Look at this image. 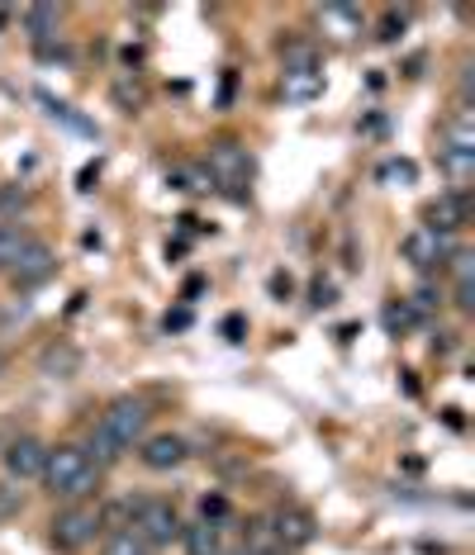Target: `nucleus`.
<instances>
[{
	"instance_id": "aec40b11",
	"label": "nucleus",
	"mask_w": 475,
	"mask_h": 555,
	"mask_svg": "<svg viewBox=\"0 0 475 555\" xmlns=\"http://www.w3.org/2000/svg\"><path fill=\"white\" fill-rule=\"evenodd\" d=\"M39 105H43V109H48V115H53L57 124H67V129H72V133H86V138H91V133H95V124H91V119H81V115H77V109H72V105H62V100H53V95H48V91H39Z\"/></svg>"
},
{
	"instance_id": "b1692460",
	"label": "nucleus",
	"mask_w": 475,
	"mask_h": 555,
	"mask_svg": "<svg viewBox=\"0 0 475 555\" xmlns=\"http://www.w3.org/2000/svg\"><path fill=\"white\" fill-rule=\"evenodd\" d=\"M24 513V494L15 485H0V522H10V517Z\"/></svg>"
},
{
	"instance_id": "7c9ffc66",
	"label": "nucleus",
	"mask_w": 475,
	"mask_h": 555,
	"mask_svg": "<svg viewBox=\"0 0 475 555\" xmlns=\"http://www.w3.org/2000/svg\"><path fill=\"white\" fill-rule=\"evenodd\" d=\"M185 323H191V313H185V309L181 313H167V333H171V327H185Z\"/></svg>"
},
{
	"instance_id": "2eb2a0df",
	"label": "nucleus",
	"mask_w": 475,
	"mask_h": 555,
	"mask_svg": "<svg viewBox=\"0 0 475 555\" xmlns=\"http://www.w3.org/2000/svg\"><path fill=\"white\" fill-rule=\"evenodd\" d=\"M319 20H323V29H329L333 39H343V43L361 34V10L357 5H323Z\"/></svg>"
},
{
	"instance_id": "9b49d317",
	"label": "nucleus",
	"mask_w": 475,
	"mask_h": 555,
	"mask_svg": "<svg viewBox=\"0 0 475 555\" xmlns=\"http://www.w3.org/2000/svg\"><path fill=\"white\" fill-rule=\"evenodd\" d=\"M423 229H437V233H457L461 223H466V195H452V191H442L433 199L428 209H423Z\"/></svg>"
},
{
	"instance_id": "a211bd4d",
	"label": "nucleus",
	"mask_w": 475,
	"mask_h": 555,
	"mask_svg": "<svg viewBox=\"0 0 475 555\" xmlns=\"http://www.w3.org/2000/svg\"><path fill=\"white\" fill-rule=\"evenodd\" d=\"M29 243H34V237H29V229H24V223H15V219L0 223V271H10V261H15Z\"/></svg>"
},
{
	"instance_id": "f704fd0d",
	"label": "nucleus",
	"mask_w": 475,
	"mask_h": 555,
	"mask_svg": "<svg viewBox=\"0 0 475 555\" xmlns=\"http://www.w3.org/2000/svg\"><path fill=\"white\" fill-rule=\"evenodd\" d=\"M0 365H5V357H0Z\"/></svg>"
},
{
	"instance_id": "9d476101",
	"label": "nucleus",
	"mask_w": 475,
	"mask_h": 555,
	"mask_svg": "<svg viewBox=\"0 0 475 555\" xmlns=\"http://www.w3.org/2000/svg\"><path fill=\"white\" fill-rule=\"evenodd\" d=\"M43 465H48V447L39 437H15L5 447V475L10 479H43Z\"/></svg>"
},
{
	"instance_id": "20e7f679",
	"label": "nucleus",
	"mask_w": 475,
	"mask_h": 555,
	"mask_svg": "<svg viewBox=\"0 0 475 555\" xmlns=\"http://www.w3.org/2000/svg\"><path fill=\"white\" fill-rule=\"evenodd\" d=\"M48 527H53L48 537H53L57 551H86V546H95L100 532H105V517H100L95 503H67Z\"/></svg>"
},
{
	"instance_id": "a878e982",
	"label": "nucleus",
	"mask_w": 475,
	"mask_h": 555,
	"mask_svg": "<svg viewBox=\"0 0 475 555\" xmlns=\"http://www.w3.org/2000/svg\"><path fill=\"white\" fill-rule=\"evenodd\" d=\"M399 34H405V15H385V24H381V43H395Z\"/></svg>"
},
{
	"instance_id": "ddd939ff",
	"label": "nucleus",
	"mask_w": 475,
	"mask_h": 555,
	"mask_svg": "<svg viewBox=\"0 0 475 555\" xmlns=\"http://www.w3.org/2000/svg\"><path fill=\"white\" fill-rule=\"evenodd\" d=\"M181 546L185 555H223V537H219V522H181Z\"/></svg>"
},
{
	"instance_id": "7ed1b4c3",
	"label": "nucleus",
	"mask_w": 475,
	"mask_h": 555,
	"mask_svg": "<svg viewBox=\"0 0 475 555\" xmlns=\"http://www.w3.org/2000/svg\"><path fill=\"white\" fill-rule=\"evenodd\" d=\"M124 508H129V527L139 532L147 546H171V541H181V513L171 508V499H124Z\"/></svg>"
},
{
	"instance_id": "bb28decb",
	"label": "nucleus",
	"mask_w": 475,
	"mask_h": 555,
	"mask_svg": "<svg viewBox=\"0 0 475 555\" xmlns=\"http://www.w3.org/2000/svg\"><path fill=\"white\" fill-rule=\"evenodd\" d=\"M243 319H238V313H229V319H223V337H229V343H243Z\"/></svg>"
},
{
	"instance_id": "0eeeda50",
	"label": "nucleus",
	"mask_w": 475,
	"mask_h": 555,
	"mask_svg": "<svg viewBox=\"0 0 475 555\" xmlns=\"http://www.w3.org/2000/svg\"><path fill=\"white\" fill-rule=\"evenodd\" d=\"M53 271H57V251L48 247V243H39V237H34V243L24 247L15 261H10L5 281L15 285V289H34V285H43Z\"/></svg>"
},
{
	"instance_id": "5701e85b",
	"label": "nucleus",
	"mask_w": 475,
	"mask_h": 555,
	"mask_svg": "<svg viewBox=\"0 0 475 555\" xmlns=\"http://www.w3.org/2000/svg\"><path fill=\"white\" fill-rule=\"evenodd\" d=\"M281 62H285V72H305V67H319V53H314V43H285Z\"/></svg>"
},
{
	"instance_id": "423d86ee",
	"label": "nucleus",
	"mask_w": 475,
	"mask_h": 555,
	"mask_svg": "<svg viewBox=\"0 0 475 555\" xmlns=\"http://www.w3.org/2000/svg\"><path fill=\"white\" fill-rule=\"evenodd\" d=\"M457 257V237L452 233H437V229H414L405 237V261L414 271H437Z\"/></svg>"
},
{
	"instance_id": "f3484780",
	"label": "nucleus",
	"mask_w": 475,
	"mask_h": 555,
	"mask_svg": "<svg viewBox=\"0 0 475 555\" xmlns=\"http://www.w3.org/2000/svg\"><path fill=\"white\" fill-rule=\"evenodd\" d=\"M24 24H29L34 43L48 48L57 39V5H29V10H24Z\"/></svg>"
},
{
	"instance_id": "473e14b6",
	"label": "nucleus",
	"mask_w": 475,
	"mask_h": 555,
	"mask_svg": "<svg viewBox=\"0 0 475 555\" xmlns=\"http://www.w3.org/2000/svg\"><path fill=\"white\" fill-rule=\"evenodd\" d=\"M247 555H281V551H247Z\"/></svg>"
},
{
	"instance_id": "4468645a",
	"label": "nucleus",
	"mask_w": 475,
	"mask_h": 555,
	"mask_svg": "<svg viewBox=\"0 0 475 555\" xmlns=\"http://www.w3.org/2000/svg\"><path fill=\"white\" fill-rule=\"evenodd\" d=\"M281 95L291 100V105H309L314 95H323V72H319V67L285 72V77H281Z\"/></svg>"
},
{
	"instance_id": "1a4fd4ad",
	"label": "nucleus",
	"mask_w": 475,
	"mask_h": 555,
	"mask_svg": "<svg viewBox=\"0 0 475 555\" xmlns=\"http://www.w3.org/2000/svg\"><path fill=\"white\" fill-rule=\"evenodd\" d=\"M185 456H191V447L177 433H153L139 441V461L147 470H177V465H185Z\"/></svg>"
},
{
	"instance_id": "2f4dec72",
	"label": "nucleus",
	"mask_w": 475,
	"mask_h": 555,
	"mask_svg": "<svg viewBox=\"0 0 475 555\" xmlns=\"http://www.w3.org/2000/svg\"><path fill=\"white\" fill-rule=\"evenodd\" d=\"M95 176H100V167H95V162H91V167H86V171H81V191H91V181H95Z\"/></svg>"
},
{
	"instance_id": "393cba45",
	"label": "nucleus",
	"mask_w": 475,
	"mask_h": 555,
	"mask_svg": "<svg viewBox=\"0 0 475 555\" xmlns=\"http://www.w3.org/2000/svg\"><path fill=\"white\" fill-rule=\"evenodd\" d=\"M72 365H77V351H62V357L57 351H48L43 357V371H72Z\"/></svg>"
},
{
	"instance_id": "c85d7f7f",
	"label": "nucleus",
	"mask_w": 475,
	"mask_h": 555,
	"mask_svg": "<svg viewBox=\"0 0 475 555\" xmlns=\"http://www.w3.org/2000/svg\"><path fill=\"white\" fill-rule=\"evenodd\" d=\"M291 289H295V285H291V275H281V271L271 275V295H277V299H291Z\"/></svg>"
},
{
	"instance_id": "dca6fc26",
	"label": "nucleus",
	"mask_w": 475,
	"mask_h": 555,
	"mask_svg": "<svg viewBox=\"0 0 475 555\" xmlns=\"http://www.w3.org/2000/svg\"><path fill=\"white\" fill-rule=\"evenodd\" d=\"M447 267H452V285H457V309L471 313L475 309V257L471 251H457Z\"/></svg>"
},
{
	"instance_id": "cd10ccee",
	"label": "nucleus",
	"mask_w": 475,
	"mask_h": 555,
	"mask_svg": "<svg viewBox=\"0 0 475 555\" xmlns=\"http://www.w3.org/2000/svg\"><path fill=\"white\" fill-rule=\"evenodd\" d=\"M409 319H414V313H409L405 305H390V309H385V323H390V327H405Z\"/></svg>"
},
{
	"instance_id": "72a5a7b5",
	"label": "nucleus",
	"mask_w": 475,
	"mask_h": 555,
	"mask_svg": "<svg viewBox=\"0 0 475 555\" xmlns=\"http://www.w3.org/2000/svg\"><path fill=\"white\" fill-rule=\"evenodd\" d=\"M223 555H247V551H223Z\"/></svg>"
},
{
	"instance_id": "f03ea898",
	"label": "nucleus",
	"mask_w": 475,
	"mask_h": 555,
	"mask_svg": "<svg viewBox=\"0 0 475 555\" xmlns=\"http://www.w3.org/2000/svg\"><path fill=\"white\" fill-rule=\"evenodd\" d=\"M43 485H48L53 499L86 503L100 489V470H95V461L86 456V447H48Z\"/></svg>"
},
{
	"instance_id": "f8f14e48",
	"label": "nucleus",
	"mask_w": 475,
	"mask_h": 555,
	"mask_svg": "<svg viewBox=\"0 0 475 555\" xmlns=\"http://www.w3.org/2000/svg\"><path fill=\"white\" fill-rule=\"evenodd\" d=\"M437 167H442L452 195H466V185L475 181V153H466V147H442V153H437Z\"/></svg>"
},
{
	"instance_id": "39448f33",
	"label": "nucleus",
	"mask_w": 475,
	"mask_h": 555,
	"mask_svg": "<svg viewBox=\"0 0 475 555\" xmlns=\"http://www.w3.org/2000/svg\"><path fill=\"white\" fill-rule=\"evenodd\" d=\"M205 171H209V181L223 185V191H229V195H243V185L253 181V157H247V147H243V143H233V138H223V143L209 147Z\"/></svg>"
},
{
	"instance_id": "6e6552de",
	"label": "nucleus",
	"mask_w": 475,
	"mask_h": 555,
	"mask_svg": "<svg viewBox=\"0 0 475 555\" xmlns=\"http://www.w3.org/2000/svg\"><path fill=\"white\" fill-rule=\"evenodd\" d=\"M271 537H277V546H285V551L314 546V537H319L314 513H305V508H295V503H285V508H277V517H271Z\"/></svg>"
},
{
	"instance_id": "6ab92c4d",
	"label": "nucleus",
	"mask_w": 475,
	"mask_h": 555,
	"mask_svg": "<svg viewBox=\"0 0 475 555\" xmlns=\"http://www.w3.org/2000/svg\"><path fill=\"white\" fill-rule=\"evenodd\" d=\"M100 555H153V546L133 532V527H119V532L105 537V546H100Z\"/></svg>"
},
{
	"instance_id": "f257e3e1",
	"label": "nucleus",
	"mask_w": 475,
	"mask_h": 555,
	"mask_svg": "<svg viewBox=\"0 0 475 555\" xmlns=\"http://www.w3.org/2000/svg\"><path fill=\"white\" fill-rule=\"evenodd\" d=\"M143 437H147V403L143 399H115L105 413H100L86 456H91L95 470H100V465H115L124 451H133Z\"/></svg>"
},
{
	"instance_id": "412c9836",
	"label": "nucleus",
	"mask_w": 475,
	"mask_h": 555,
	"mask_svg": "<svg viewBox=\"0 0 475 555\" xmlns=\"http://www.w3.org/2000/svg\"><path fill=\"white\" fill-rule=\"evenodd\" d=\"M167 185H177V191H191V195L215 191V181H209L205 167H171V171H167Z\"/></svg>"
},
{
	"instance_id": "c756f323",
	"label": "nucleus",
	"mask_w": 475,
	"mask_h": 555,
	"mask_svg": "<svg viewBox=\"0 0 475 555\" xmlns=\"http://www.w3.org/2000/svg\"><path fill=\"white\" fill-rule=\"evenodd\" d=\"M309 305H314V309H329V305H333V285H323V281H319V285H314V299H309Z\"/></svg>"
},
{
	"instance_id": "4be33fe9",
	"label": "nucleus",
	"mask_w": 475,
	"mask_h": 555,
	"mask_svg": "<svg viewBox=\"0 0 475 555\" xmlns=\"http://www.w3.org/2000/svg\"><path fill=\"white\" fill-rule=\"evenodd\" d=\"M376 181H381V185H414V181H419V167H414L409 157H390V162H381Z\"/></svg>"
}]
</instances>
